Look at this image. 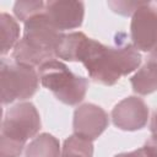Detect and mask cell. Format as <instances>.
<instances>
[{
  "instance_id": "obj_14",
  "label": "cell",
  "mask_w": 157,
  "mask_h": 157,
  "mask_svg": "<svg viewBox=\"0 0 157 157\" xmlns=\"http://www.w3.org/2000/svg\"><path fill=\"white\" fill-rule=\"evenodd\" d=\"M93 144L91 140L76 134L69 136L64 141L60 157H92Z\"/></svg>"
},
{
  "instance_id": "obj_16",
  "label": "cell",
  "mask_w": 157,
  "mask_h": 157,
  "mask_svg": "<svg viewBox=\"0 0 157 157\" xmlns=\"http://www.w3.org/2000/svg\"><path fill=\"white\" fill-rule=\"evenodd\" d=\"M144 1H108V6L119 15L130 16L142 5Z\"/></svg>"
},
{
  "instance_id": "obj_12",
  "label": "cell",
  "mask_w": 157,
  "mask_h": 157,
  "mask_svg": "<svg viewBox=\"0 0 157 157\" xmlns=\"http://www.w3.org/2000/svg\"><path fill=\"white\" fill-rule=\"evenodd\" d=\"M88 37L82 32H72L64 34L55 52L56 58L66 61H78L80 53Z\"/></svg>"
},
{
  "instance_id": "obj_17",
  "label": "cell",
  "mask_w": 157,
  "mask_h": 157,
  "mask_svg": "<svg viewBox=\"0 0 157 157\" xmlns=\"http://www.w3.org/2000/svg\"><path fill=\"white\" fill-rule=\"evenodd\" d=\"M142 148L147 157H157V135H152L145 142Z\"/></svg>"
},
{
  "instance_id": "obj_7",
  "label": "cell",
  "mask_w": 157,
  "mask_h": 157,
  "mask_svg": "<svg viewBox=\"0 0 157 157\" xmlns=\"http://www.w3.org/2000/svg\"><path fill=\"white\" fill-rule=\"evenodd\" d=\"M148 107L145 101L136 96H130L117 103L112 110L113 124L124 131H136L147 124Z\"/></svg>"
},
{
  "instance_id": "obj_18",
  "label": "cell",
  "mask_w": 157,
  "mask_h": 157,
  "mask_svg": "<svg viewBox=\"0 0 157 157\" xmlns=\"http://www.w3.org/2000/svg\"><path fill=\"white\" fill-rule=\"evenodd\" d=\"M114 157H147L144 148H137V150H134L131 152H123V153H118L115 155Z\"/></svg>"
},
{
  "instance_id": "obj_3",
  "label": "cell",
  "mask_w": 157,
  "mask_h": 157,
  "mask_svg": "<svg viewBox=\"0 0 157 157\" xmlns=\"http://www.w3.org/2000/svg\"><path fill=\"white\" fill-rule=\"evenodd\" d=\"M40 129V117L31 102L11 107L2 120L0 134V156L18 157L27 140L36 136Z\"/></svg>"
},
{
  "instance_id": "obj_19",
  "label": "cell",
  "mask_w": 157,
  "mask_h": 157,
  "mask_svg": "<svg viewBox=\"0 0 157 157\" xmlns=\"http://www.w3.org/2000/svg\"><path fill=\"white\" fill-rule=\"evenodd\" d=\"M150 130L152 135H157V109L153 112L151 117V123H150Z\"/></svg>"
},
{
  "instance_id": "obj_15",
  "label": "cell",
  "mask_w": 157,
  "mask_h": 157,
  "mask_svg": "<svg viewBox=\"0 0 157 157\" xmlns=\"http://www.w3.org/2000/svg\"><path fill=\"white\" fill-rule=\"evenodd\" d=\"M45 2L40 0L31 1H16L13 5V13L20 21L27 22L29 18L44 12Z\"/></svg>"
},
{
  "instance_id": "obj_4",
  "label": "cell",
  "mask_w": 157,
  "mask_h": 157,
  "mask_svg": "<svg viewBox=\"0 0 157 157\" xmlns=\"http://www.w3.org/2000/svg\"><path fill=\"white\" fill-rule=\"evenodd\" d=\"M39 80L43 87L52 91L55 98L64 104L76 105L86 96L88 80L75 75L59 60H49L39 66Z\"/></svg>"
},
{
  "instance_id": "obj_5",
  "label": "cell",
  "mask_w": 157,
  "mask_h": 157,
  "mask_svg": "<svg viewBox=\"0 0 157 157\" xmlns=\"http://www.w3.org/2000/svg\"><path fill=\"white\" fill-rule=\"evenodd\" d=\"M39 74L33 66L7 61L1 59L0 82H1V102L9 104L15 101L31 98L38 90Z\"/></svg>"
},
{
  "instance_id": "obj_1",
  "label": "cell",
  "mask_w": 157,
  "mask_h": 157,
  "mask_svg": "<svg viewBox=\"0 0 157 157\" xmlns=\"http://www.w3.org/2000/svg\"><path fill=\"white\" fill-rule=\"evenodd\" d=\"M78 61L83 64L88 76L94 82L112 86L121 76H126L139 69L141 55L130 43L117 42L115 47H108L98 40L87 38Z\"/></svg>"
},
{
  "instance_id": "obj_9",
  "label": "cell",
  "mask_w": 157,
  "mask_h": 157,
  "mask_svg": "<svg viewBox=\"0 0 157 157\" xmlns=\"http://www.w3.org/2000/svg\"><path fill=\"white\" fill-rule=\"evenodd\" d=\"M44 15L58 31L74 29L80 27L83 22L85 4L74 0L47 1Z\"/></svg>"
},
{
  "instance_id": "obj_6",
  "label": "cell",
  "mask_w": 157,
  "mask_h": 157,
  "mask_svg": "<svg viewBox=\"0 0 157 157\" xmlns=\"http://www.w3.org/2000/svg\"><path fill=\"white\" fill-rule=\"evenodd\" d=\"M132 45L141 52H151L157 47V6L144 1L134 12L130 23Z\"/></svg>"
},
{
  "instance_id": "obj_11",
  "label": "cell",
  "mask_w": 157,
  "mask_h": 157,
  "mask_svg": "<svg viewBox=\"0 0 157 157\" xmlns=\"http://www.w3.org/2000/svg\"><path fill=\"white\" fill-rule=\"evenodd\" d=\"M25 157H60L59 140L52 134L43 132L26 146Z\"/></svg>"
},
{
  "instance_id": "obj_10",
  "label": "cell",
  "mask_w": 157,
  "mask_h": 157,
  "mask_svg": "<svg viewBox=\"0 0 157 157\" xmlns=\"http://www.w3.org/2000/svg\"><path fill=\"white\" fill-rule=\"evenodd\" d=\"M134 92L146 96L157 91V47L150 52L146 63L130 78Z\"/></svg>"
},
{
  "instance_id": "obj_8",
  "label": "cell",
  "mask_w": 157,
  "mask_h": 157,
  "mask_svg": "<svg viewBox=\"0 0 157 157\" xmlns=\"http://www.w3.org/2000/svg\"><path fill=\"white\" fill-rule=\"evenodd\" d=\"M109 124L107 112L97 104L85 103L74 112V132L91 141L96 140Z\"/></svg>"
},
{
  "instance_id": "obj_2",
  "label": "cell",
  "mask_w": 157,
  "mask_h": 157,
  "mask_svg": "<svg viewBox=\"0 0 157 157\" xmlns=\"http://www.w3.org/2000/svg\"><path fill=\"white\" fill-rule=\"evenodd\" d=\"M64 33L58 31L44 12L25 22L23 37L15 45L12 58L16 63L28 66H40L53 60Z\"/></svg>"
},
{
  "instance_id": "obj_13",
  "label": "cell",
  "mask_w": 157,
  "mask_h": 157,
  "mask_svg": "<svg viewBox=\"0 0 157 157\" xmlns=\"http://www.w3.org/2000/svg\"><path fill=\"white\" fill-rule=\"evenodd\" d=\"M0 34H1V55H5L10 52V49L15 48L18 43L20 37V26L17 21L2 12L0 15Z\"/></svg>"
}]
</instances>
